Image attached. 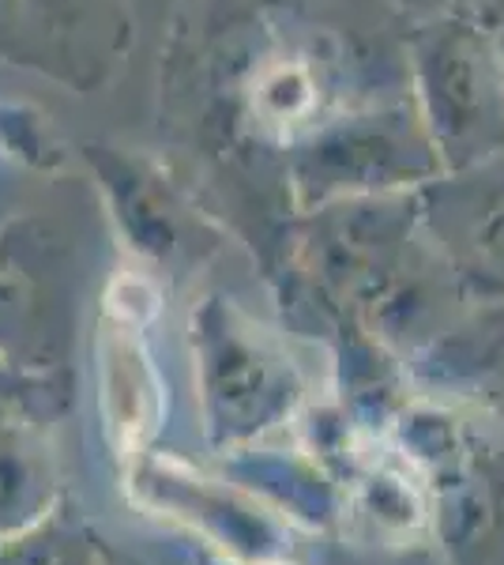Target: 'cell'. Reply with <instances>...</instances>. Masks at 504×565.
<instances>
[{
	"label": "cell",
	"instance_id": "4",
	"mask_svg": "<svg viewBox=\"0 0 504 565\" xmlns=\"http://www.w3.org/2000/svg\"><path fill=\"white\" fill-rule=\"evenodd\" d=\"M418 392L474 407L504 426V298H474L407 362Z\"/></svg>",
	"mask_w": 504,
	"mask_h": 565
},
{
	"label": "cell",
	"instance_id": "7",
	"mask_svg": "<svg viewBox=\"0 0 504 565\" xmlns=\"http://www.w3.org/2000/svg\"><path fill=\"white\" fill-rule=\"evenodd\" d=\"M501 45H504V34H501Z\"/></svg>",
	"mask_w": 504,
	"mask_h": 565
},
{
	"label": "cell",
	"instance_id": "3",
	"mask_svg": "<svg viewBox=\"0 0 504 565\" xmlns=\"http://www.w3.org/2000/svg\"><path fill=\"white\" fill-rule=\"evenodd\" d=\"M429 238L479 298H504V159L418 189Z\"/></svg>",
	"mask_w": 504,
	"mask_h": 565
},
{
	"label": "cell",
	"instance_id": "5",
	"mask_svg": "<svg viewBox=\"0 0 504 565\" xmlns=\"http://www.w3.org/2000/svg\"><path fill=\"white\" fill-rule=\"evenodd\" d=\"M167 392L140 340V324L109 317L103 340V418L121 457H140L143 445L159 434Z\"/></svg>",
	"mask_w": 504,
	"mask_h": 565
},
{
	"label": "cell",
	"instance_id": "1",
	"mask_svg": "<svg viewBox=\"0 0 504 565\" xmlns=\"http://www.w3.org/2000/svg\"><path fill=\"white\" fill-rule=\"evenodd\" d=\"M380 434L421 482L441 562L504 565V426L415 388Z\"/></svg>",
	"mask_w": 504,
	"mask_h": 565
},
{
	"label": "cell",
	"instance_id": "2",
	"mask_svg": "<svg viewBox=\"0 0 504 565\" xmlns=\"http://www.w3.org/2000/svg\"><path fill=\"white\" fill-rule=\"evenodd\" d=\"M410 98L444 174L504 159L501 34L452 8L410 12Z\"/></svg>",
	"mask_w": 504,
	"mask_h": 565
},
{
	"label": "cell",
	"instance_id": "6",
	"mask_svg": "<svg viewBox=\"0 0 504 565\" xmlns=\"http://www.w3.org/2000/svg\"><path fill=\"white\" fill-rule=\"evenodd\" d=\"M426 8H452V12H463L490 31L504 34V0H426L418 12H426Z\"/></svg>",
	"mask_w": 504,
	"mask_h": 565
}]
</instances>
